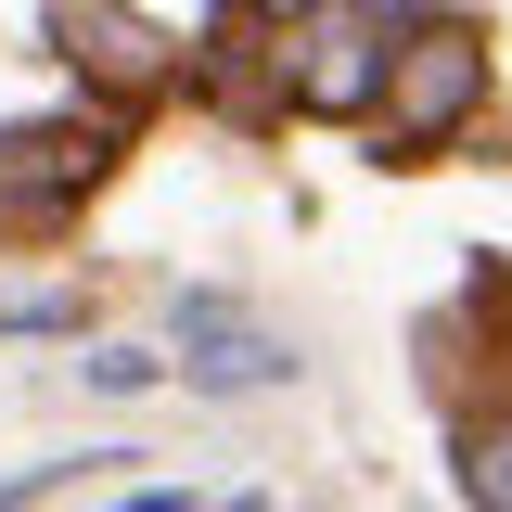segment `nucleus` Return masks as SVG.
Listing matches in <instances>:
<instances>
[{
	"instance_id": "obj_9",
	"label": "nucleus",
	"mask_w": 512,
	"mask_h": 512,
	"mask_svg": "<svg viewBox=\"0 0 512 512\" xmlns=\"http://www.w3.org/2000/svg\"><path fill=\"white\" fill-rule=\"evenodd\" d=\"M218 512H269V500H218Z\"/></svg>"
},
{
	"instance_id": "obj_8",
	"label": "nucleus",
	"mask_w": 512,
	"mask_h": 512,
	"mask_svg": "<svg viewBox=\"0 0 512 512\" xmlns=\"http://www.w3.org/2000/svg\"><path fill=\"white\" fill-rule=\"evenodd\" d=\"M77 320V282H0V333H52Z\"/></svg>"
},
{
	"instance_id": "obj_3",
	"label": "nucleus",
	"mask_w": 512,
	"mask_h": 512,
	"mask_svg": "<svg viewBox=\"0 0 512 512\" xmlns=\"http://www.w3.org/2000/svg\"><path fill=\"white\" fill-rule=\"evenodd\" d=\"M52 52L77 64L90 90H116V103L167 77V39H154V26H141L128 0H52Z\"/></svg>"
},
{
	"instance_id": "obj_6",
	"label": "nucleus",
	"mask_w": 512,
	"mask_h": 512,
	"mask_svg": "<svg viewBox=\"0 0 512 512\" xmlns=\"http://www.w3.org/2000/svg\"><path fill=\"white\" fill-rule=\"evenodd\" d=\"M269 77H282V13H256V0H218V26H205V90L244 116Z\"/></svg>"
},
{
	"instance_id": "obj_2",
	"label": "nucleus",
	"mask_w": 512,
	"mask_h": 512,
	"mask_svg": "<svg viewBox=\"0 0 512 512\" xmlns=\"http://www.w3.org/2000/svg\"><path fill=\"white\" fill-rule=\"evenodd\" d=\"M282 39H295L282 90H295L308 116H372V90H384V26H372V0H308Z\"/></svg>"
},
{
	"instance_id": "obj_1",
	"label": "nucleus",
	"mask_w": 512,
	"mask_h": 512,
	"mask_svg": "<svg viewBox=\"0 0 512 512\" xmlns=\"http://www.w3.org/2000/svg\"><path fill=\"white\" fill-rule=\"evenodd\" d=\"M474 90H487V77H474V39H461V26H423V39H397V52H384L372 116H384L397 154H436L448 128L474 116Z\"/></svg>"
},
{
	"instance_id": "obj_5",
	"label": "nucleus",
	"mask_w": 512,
	"mask_h": 512,
	"mask_svg": "<svg viewBox=\"0 0 512 512\" xmlns=\"http://www.w3.org/2000/svg\"><path fill=\"white\" fill-rule=\"evenodd\" d=\"M180 346H192L180 372L205 384V397H231V384H282V372H295V359H282L269 333H244V320L218 308V295H192V308H180Z\"/></svg>"
},
{
	"instance_id": "obj_4",
	"label": "nucleus",
	"mask_w": 512,
	"mask_h": 512,
	"mask_svg": "<svg viewBox=\"0 0 512 512\" xmlns=\"http://www.w3.org/2000/svg\"><path fill=\"white\" fill-rule=\"evenodd\" d=\"M103 128H0V205H52V192L103 180Z\"/></svg>"
},
{
	"instance_id": "obj_7",
	"label": "nucleus",
	"mask_w": 512,
	"mask_h": 512,
	"mask_svg": "<svg viewBox=\"0 0 512 512\" xmlns=\"http://www.w3.org/2000/svg\"><path fill=\"white\" fill-rule=\"evenodd\" d=\"M461 474H474L487 512H512V423H474V436H461Z\"/></svg>"
}]
</instances>
